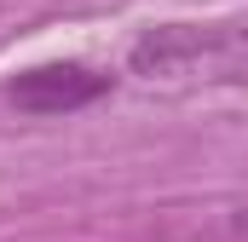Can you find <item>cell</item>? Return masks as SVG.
<instances>
[{
  "instance_id": "1",
  "label": "cell",
  "mask_w": 248,
  "mask_h": 242,
  "mask_svg": "<svg viewBox=\"0 0 248 242\" xmlns=\"http://www.w3.org/2000/svg\"><path fill=\"white\" fill-rule=\"evenodd\" d=\"M248 63V29H190V23H168V29H144L127 52V69L144 81H225L231 69Z\"/></svg>"
},
{
  "instance_id": "2",
  "label": "cell",
  "mask_w": 248,
  "mask_h": 242,
  "mask_svg": "<svg viewBox=\"0 0 248 242\" xmlns=\"http://www.w3.org/2000/svg\"><path fill=\"white\" fill-rule=\"evenodd\" d=\"M104 92H110V75H98L87 63H35L12 81V104L29 116H69Z\"/></svg>"
},
{
  "instance_id": "3",
  "label": "cell",
  "mask_w": 248,
  "mask_h": 242,
  "mask_svg": "<svg viewBox=\"0 0 248 242\" xmlns=\"http://www.w3.org/2000/svg\"><path fill=\"white\" fill-rule=\"evenodd\" d=\"M231 225H237V237L248 242V202H243V208H237V213H231Z\"/></svg>"
}]
</instances>
